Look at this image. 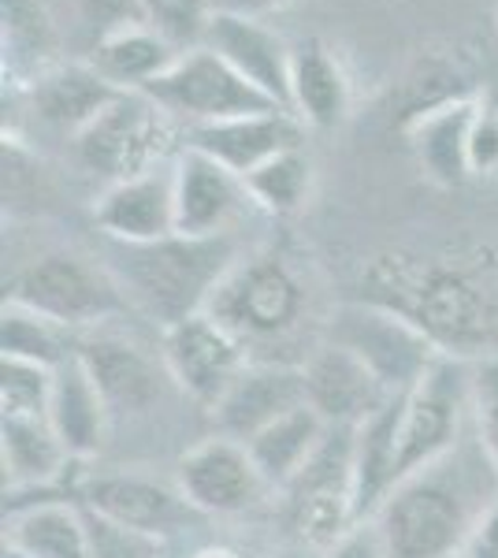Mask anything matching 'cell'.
I'll return each mask as SVG.
<instances>
[{"label":"cell","mask_w":498,"mask_h":558,"mask_svg":"<svg viewBox=\"0 0 498 558\" xmlns=\"http://www.w3.org/2000/svg\"><path fill=\"white\" fill-rule=\"evenodd\" d=\"M498 499V473L469 432L439 462L394 484L373 521L391 558H461L484 510Z\"/></svg>","instance_id":"1"},{"label":"cell","mask_w":498,"mask_h":558,"mask_svg":"<svg viewBox=\"0 0 498 558\" xmlns=\"http://www.w3.org/2000/svg\"><path fill=\"white\" fill-rule=\"evenodd\" d=\"M246 257L239 235L190 239L168 235L146 246L112 242L105 265L120 279L126 302L160 331L175 328L212 305L220 283Z\"/></svg>","instance_id":"2"},{"label":"cell","mask_w":498,"mask_h":558,"mask_svg":"<svg viewBox=\"0 0 498 558\" xmlns=\"http://www.w3.org/2000/svg\"><path fill=\"white\" fill-rule=\"evenodd\" d=\"M4 291V302L34 310L38 317L57 320L60 328H71L78 336L108 328L131 310L112 268L97 265L78 250H45V254L31 257L15 268Z\"/></svg>","instance_id":"3"},{"label":"cell","mask_w":498,"mask_h":558,"mask_svg":"<svg viewBox=\"0 0 498 558\" xmlns=\"http://www.w3.org/2000/svg\"><path fill=\"white\" fill-rule=\"evenodd\" d=\"M179 123L142 89H123L112 105L71 138L78 165L89 175H101L108 186L142 175L171 157Z\"/></svg>","instance_id":"4"},{"label":"cell","mask_w":498,"mask_h":558,"mask_svg":"<svg viewBox=\"0 0 498 558\" xmlns=\"http://www.w3.org/2000/svg\"><path fill=\"white\" fill-rule=\"evenodd\" d=\"M469 432H473V362L442 354L402 395V413H398L402 476L439 462Z\"/></svg>","instance_id":"5"},{"label":"cell","mask_w":498,"mask_h":558,"mask_svg":"<svg viewBox=\"0 0 498 558\" xmlns=\"http://www.w3.org/2000/svg\"><path fill=\"white\" fill-rule=\"evenodd\" d=\"M328 343L347 347L353 357H361L391 395H405L447 354L432 331L379 305H339L328 324Z\"/></svg>","instance_id":"6"},{"label":"cell","mask_w":498,"mask_h":558,"mask_svg":"<svg viewBox=\"0 0 498 558\" xmlns=\"http://www.w3.org/2000/svg\"><path fill=\"white\" fill-rule=\"evenodd\" d=\"M142 94H149L183 131L202 128V123L234 120V116L287 112V108H279L271 97L260 94L257 86L246 83L228 60L216 57L205 45L183 52V57H179L160 78H153Z\"/></svg>","instance_id":"7"},{"label":"cell","mask_w":498,"mask_h":558,"mask_svg":"<svg viewBox=\"0 0 498 558\" xmlns=\"http://www.w3.org/2000/svg\"><path fill=\"white\" fill-rule=\"evenodd\" d=\"M205 313H212L253 350L297 328L305 313V287L279 257H242Z\"/></svg>","instance_id":"8"},{"label":"cell","mask_w":498,"mask_h":558,"mask_svg":"<svg viewBox=\"0 0 498 558\" xmlns=\"http://www.w3.org/2000/svg\"><path fill=\"white\" fill-rule=\"evenodd\" d=\"M78 357L86 362L97 391H101L112 428L123 425V421L126 425L153 421L165 410L168 395H179L160 350L149 354L146 347L134 343L131 336H120V331H108V328L86 331L83 343H78Z\"/></svg>","instance_id":"9"},{"label":"cell","mask_w":498,"mask_h":558,"mask_svg":"<svg viewBox=\"0 0 498 558\" xmlns=\"http://www.w3.org/2000/svg\"><path fill=\"white\" fill-rule=\"evenodd\" d=\"M160 357L190 407L212 413L242 376V368L253 362V350L231 328H223L212 313H197V317L160 331Z\"/></svg>","instance_id":"10"},{"label":"cell","mask_w":498,"mask_h":558,"mask_svg":"<svg viewBox=\"0 0 498 558\" xmlns=\"http://www.w3.org/2000/svg\"><path fill=\"white\" fill-rule=\"evenodd\" d=\"M175 484L205 518H242L271 499V484L257 470L250 447L228 436H205L175 462Z\"/></svg>","instance_id":"11"},{"label":"cell","mask_w":498,"mask_h":558,"mask_svg":"<svg viewBox=\"0 0 498 558\" xmlns=\"http://www.w3.org/2000/svg\"><path fill=\"white\" fill-rule=\"evenodd\" d=\"M78 502L89 514H101L116 525L138 529V533L157 539H171L186 525L205 518L190 507L175 476L165 481V476L142 470H105L83 476L78 481Z\"/></svg>","instance_id":"12"},{"label":"cell","mask_w":498,"mask_h":558,"mask_svg":"<svg viewBox=\"0 0 498 558\" xmlns=\"http://www.w3.org/2000/svg\"><path fill=\"white\" fill-rule=\"evenodd\" d=\"M175 209H179V235L212 239V235H239L246 213H253V197L246 179L228 172L205 153L183 146L175 153Z\"/></svg>","instance_id":"13"},{"label":"cell","mask_w":498,"mask_h":558,"mask_svg":"<svg viewBox=\"0 0 498 558\" xmlns=\"http://www.w3.org/2000/svg\"><path fill=\"white\" fill-rule=\"evenodd\" d=\"M94 223L108 242H123V246H146V242L179 235L175 160L105 186V194L94 202Z\"/></svg>","instance_id":"14"},{"label":"cell","mask_w":498,"mask_h":558,"mask_svg":"<svg viewBox=\"0 0 498 558\" xmlns=\"http://www.w3.org/2000/svg\"><path fill=\"white\" fill-rule=\"evenodd\" d=\"M305 376L302 365L271 362V357H253L242 368V376L231 384V391L220 399V407L208 413L216 436L250 444L257 432L276 425L279 417L305 407Z\"/></svg>","instance_id":"15"},{"label":"cell","mask_w":498,"mask_h":558,"mask_svg":"<svg viewBox=\"0 0 498 558\" xmlns=\"http://www.w3.org/2000/svg\"><path fill=\"white\" fill-rule=\"evenodd\" d=\"M302 376H305V399H309V407L331 428L365 425L376 410H384L394 399L368 373V365L339 343H320L316 350H309V357L302 362Z\"/></svg>","instance_id":"16"},{"label":"cell","mask_w":498,"mask_h":558,"mask_svg":"<svg viewBox=\"0 0 498 558\" xmlns=\"http://www.w3.org/2000/svg\"><path fill=\"white\" fill-rule=\"evenodd\" d=\"M205 49H212L216 57H223L242 78H246V83H253L260 94L271 97L279 108L291 112L294 45H287L271 26L260 23L257 15L223 12V8H216L212 23H208V34H205Z\"/></svg>","instance_id":"17"},{"label":"cell","mask_w":498,"mask_h":558,"mask_svg":"<svg viewBox=\"0 0 498 558\" xmlns=\"http://www.w3.org/2000/svg\"><path fill=\"white\" fill-rule=\"evenodd\" d=\"M183 138L190 149L205 153L228 172L246 179L276 153L302 146L305 123L291 112H253L220 123H202V128H186Z\"/></svg>","instance_id":"18"},{"label":"cell","mask_w":498,"mask_h":558,"mask_svg":"<svg viewBox=\"0 0 498 558\" xmlns=\"http://www.w3.org/2000/svg\"><path fill=\"white\" fill-rule=\"evenodd\" d=\"M0 465H4V499L41 495V499H68L57 484L68 476L71 454L49 417H0Z\"/></svg>","instance_id":"19"},{"label":"cell","mask_w":498,"mask_h":558,"mask_svg":"<svg viewBox=\"0 0 498 558\" xmlns=\"http://www.w3.org/2000/svg\"><path fill=\"white\" fill-rule=\"evenodd\" d=\"M4 547L15 558H89V514L78 499L8 502Z\"/></svg>","instance_id":"20"},{"label":"cell","mask_w":498,"mask_h":558,"mask_svg":"<svg viewBox=\"0 0 498 558\" xmlns=\"http://www.w3.org/2000/svg\"><path fill=\"white\" fill-rule=\"evenodd\" d=\"M49 425L60 436L63 451L71 454V462H94L105 451L108 436H112V417L97 391L94 376L83 357H71L57 368L52 376V395H49Z\"/></svg>","instance_id":"21"},{"label":"cell","mask_w":498,"mask_h":558,"mask_svg":"<svg viewBox=\"0 0 498 558\" xmlns=\"http://www.w3.org/2000/svg\"><path fill=\"white\" fill-rule=\"evenodd\" d=\"M120 94L123 89L108 83L89 60L86 64H52L26 86L31 112L38 116L45 128L68 134V138L86 131Z\"/></svg>","instance_id":"22"},{"label":"cell","mask_w":498,"mask_h":558,"mask_svg":"<svg viewBox=\"0 0 498 558\" xmlns=\"http://www.w3.org/2000/svg\"><path fill=\"white\" fill-rule=\"evenodd\" d=\"M484 97H458L439 108H428L416 120L405 123V138L413 146V157L421 172L439 186H461L473 168H469V134H473L476 112Z\"/></svg>","instance_id":"23"},{"label":"cell","mask_w":498,"mask_h":558,"mask_svg":"<svg viewBox=\"0 0 498 558\" xmlns=\"http://www.w3.org/2000/svg\"><path fill=\"white\" fill-rule=\"evenodd\" d=\"M291 112L313 131H339L350 116L347 71L320 38H305L294 45Z\"/></svg>","instance_id":"24"},{"label":"cell","mask_w":498,"mask_h":558,"mask_svg":"<svg viewBox=\"0 0 498 558\" xmlns=\"http://www.w3.org/2000/svg\"><path fill=\"white\" fill-rule=\"evenodd\" d=\"M398 413L402 395L376 410L365 425L353 428V510L368 521L402 481V451H398Z\"/></svg>","instance_id":"25"},{"label":"cell","mask_w":498,"mask_h":558,"mask_svg":"<svg viewBox=\"0 0 498 558\" xmlns=\"http://www.w3.org/2000/svg\"><path fill=\"white\" fill-rule=\"evenodd\" d=\"M328 432H331L328 421L305 402V407H297L294 413L279 417L276 425L257 432L246 447H250L253 462H257V470L265 473V481L271 484V492L283 495L297 476H302L305 465L313 462V454L320 451Z\"/></svg>","instance_id":"26"},{"label":"cell","mask_w":498,"mask_h":558,"mask_svg":"<svg viewBox=\"0 0 498 558\" xmlns=\"http://www.w3.org/2000/svg\"><path fill=\"white\" fill-rule=\"evenodd\" d=\"M179 57H183V52L168 38H160L153 26L131 23V26H120V31L105 34V38H97L89 64L101 71L112 86L146 89L153 78L165 75Z\"/></svg>","instance_id":"27"},{"label":"cell","mask_w":498,"mask_h":558,"mask_svg":"<svg viewBox=\"0 0 498 558\" xmlns=\"http://www.w3.org/2000/svg\"><path fill=\"white\" fill-rule=\"evenodd\" d=\"M0 20H4V75L26 78L31 86L41 71L57 60V23H52L45 0H0Z\"/></svg>","instance_id":"28"},{"label":"cell","mask_w":498,"mask_h":558,"mask_svg":"<svg viewBox=\"0 0 498 558\" xmlns=\"http://www.w3.org/2000/svg\"><path fill=\"white\" fill-rule=\"evenodd\" d=\"M0 343L4 357H20L45 368H60L78 354L83 336L71 328H60L57 320H45L34 310H23L15 302H4V320H0Z\"/></svg>","instance_id":"29"},{"label":"cell","mask_w":498,"mask_h":558,"mask_svg":"<svg viewBox=\"0 0 498 558\" xmlns=\"http://www.w3.org/2000/svg\"><path fill=\"white\" fill-rule=\"evenodd\" d=\"M313 186V160L302 146L276 153L271 160L246 175V191L257 209L271 216H291L305 205Z\"/></svg>","instance_id":"30"},{"label":"cell","mask_w":498,"mask_h":558,"mask_svg":"<svg viewBox=\"0 0 498 558\" xmlns=\"http://www.w3.org/2000/svg\"><path fill=\"white\" fill-rule=\"evenodd\" d=\"M146 26L168 38L179 52L205 45L208 23L216 15V0H138Z\"/></svg>","instance_id":"31"},{"label":"cell","mask_w":498,"mask_h":558,"mask_svg":"<svg viewBox=\"0 0 498 558\" xmlns=\"http://www.w3.org/2000/svg\"><path fill=\"white\" fill-rule=\"evenodd\" d=\"M52 376H57V368L4 357L0 362V410H4V417H49Z\"/></svg>","instance_id":"32"},{"label":"cell","mask_w":498,"mask_h":558,"mask_svg":"<svg viewBox=\"0 0 498 558\" xmlns=\"http://www.w3.org/2000/svg\"><path fill=\"white\" fill-rule=\"evenodd\" d=\"M168 539L116 525L101 514H89V558H168Z\"/></svg>","instance_id":"33"},{"label":"cell","mask_w":498,"mask_h":558,"mask_svg":"<svg viewBox=\"0 0 498 558\" xmlns=\"http://www.w3.org/2000/svg\"><path fill=\"white\" fill-rule=\"evenodd\" d=\"M473 436L498 473V354L473 362Z\"/></svg>","instance_id":"34"},{"label":"cell","mask_w":498,"mask_h":558,"mask_svg":"<svg viewBox=\"0 0 498 558\" xmlns=\"http://www.w3.org/2000/svg\"><path fill=\"white\" fill-rule=\"evenodd\" d=\"M469 168L473 175H498V105L479 101L473 134H469Z\"/></svg>","instance_id":"35"},{"label":"cell","mask_w":498,"mask_h":558,"mask_svg":"<svg viewBox=\"0 0 498 558\" xmlns=\"http://www.w3.org/2000/svg\"><path fill=\"white\" fill-rule=\"evenodd\" d=\"M78 8H83V20L89 26H97V38L120 31V26L146 23L138 0H78Z\"/></svg>","instance_id":"36"},{"label":"cell","mask_w":498,"mask_h":558,"mask_svg":"<svg viewBox=\"0 0 498 558\" xmlns=\"http://www.w3.org/2000/svg\"><path fill=\"white\" fill-rule=\"evenodd\" d=\"M320 558H391V547H387L376 521L368 518V521H357V525H353L335 547H328Z\"/></svg>","instance_id":"37"},{"label":"cell","mask_w":498,"mask_h":558,"mask_svg":"<svg viewBox=\"0 0 498 558\" xmlns=\"http://www.w3.org/2000/svg\"><path fill=\"white\" fill-rule=\"evenodd\" d=\"M461 558H498V499L484 510V518L476 521Z\"/></svg>","instance_id":"38"},{"label":"cell","mask_w":498,"mask_h":558,"mask_svg":"<svg viewBox=\"0 0 498 558\" xmlns=\"http://www.w3.org/2000/svg\"><path fill=\"white\" fill-rule=\"evenodd\" d=\"M294 0H216V8L223 12H242V15H257V12H271V8H287Z\"/></svg>","instance_id":"39"},{"label":"cell","mask_w":498,"mask_h":558,"mask_svg":"<svg viewBox=\"0 0 498 558\" xmlns=\"http://www.w3.org/2000/svg\"><path fill=\"white\" fill-rule=\"evenodd\" d=\"M186 558H246V555L234 551V547H228V544H205V547H197V551L186 555Z\"/></svg>","instance_id":"40"},{"label":"cell","mask_w":498,"mask_h":558,"mask_svg":"<svg viewBox=\"0 0 498 558\" xmlns=\"http://www.w3.org/2000/svg\"><path fill=\"white\" fill-rule=\"evenodd\" d=\"M279 558H313V551H305V547H302V551H287V555H279Z\"/></svg>","instance_id":"41"},{"label":"cell","mask_w":498,"mask_h":558,"mask_svg":"<svg viewBox=\"0 0 498 558\" xmlns=\"http://www.w3.org/2000/svg\"><path fill=\"white\" fill-rule=\"evenodd\" d=\"M168 558H183V555H179V551H171V547H168Z\"/></svg>","instance_id":"42"}]
</instances>
